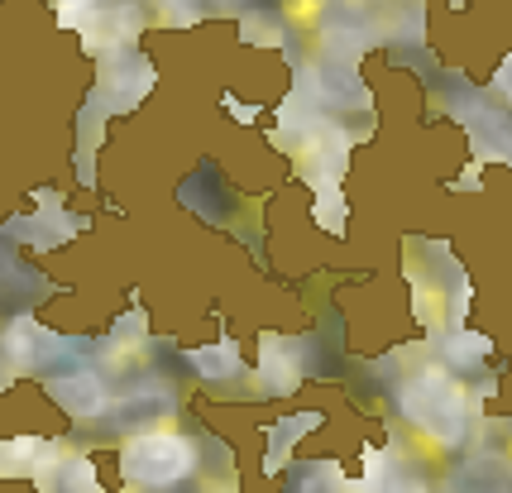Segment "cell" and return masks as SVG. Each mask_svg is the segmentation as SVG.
Listing matches in <instances>:
<instances>
[{
	"label": "cell",
	"mask_w": 512,
	"mask_h": 493,
	"mask_svg": "<svg viewBox=\"0 0 512 493\" xmlns=\"http://www.w3.org/2000/svg\"><path fill=\"white\" fill-rule=\"evenodd\" d=\"M402 412L422 426V431H431L441 446H455L460 431H465V398H460L441 374H426V379L412 383V388L402 393Z\"/></svg>",
	"instance_id": "2"
},
{
	"label": "cell",
	"mask_w": 512,
	"mask_h": 493,
	"mask_svg": "<svg viewBox=\"0 0 512 493\" xmlns=\"http://www.w3.org/2000/svg\"><path fill=\"white\" fill-rule=\"evenodd\" d=\"M498 82H503V87L512 91V63H508V68H503V77H498Z\"/></svg>",
	"instance_id": "6"
},
{
	"label": "cell",
	"mask_w": 512,
	"mask_h": 493,
	"mask_svg": "<svg viewBox=\"0 0 512 493\" xmlns=\"http://www.w3.org/2000/svg\"><path fill=\"white\" fill-rule=\"evenodd\" d=\"M192 364H197L201 374H211V379H230L240 369V350L235 345H221L216 355L211 350H192Z\"/></svg>",
	"instance_id": "4"
},
{
	"label": "cell",
	"mask_w": 512,
	"mask_h": 493,
	"mask_svg": "<svg viewBox=\"0 0 512 493\" xmlns=\"http://www.w3.org/2000/svg\"><path fill=\"white\" fill-rule=\"evenodd\" d=\"M216 5H225V10H235V5H245V0H216Z\"/></svg>",
	"instance_id": "7"
},
{
	"label": "cell",
	"mask_w": 512,
	"mask_h": 493,
	"mask_svg": "<svg viewBox=\"0 0 512 493\" xmlns=\"http://www.w3.org/2000/svg\"><path fill=\"white\" fill-rule=\"evenodd\" d=\"M120 465H125V479L134 489H173V484L192 479L197 450L173 431H158V436H134L125 455H120Z\"/></svg>",
	"instance_id": "1"
},
{
	"label": "cell",
	"mask_w": 512,
	"mask_h": 493,
	"mask_svg": "<svg viewBox=\"0 0 512 493\" xmlns=\"http://www.w3.org/2000/svg\"><path fill=\"white\" fill-rule=\"evenodd\" d=\"M53 398L67 407V412H77V417H96L101 407H106V393H101V383L82 374V379H58L53 383Z\"/></svg>",
	"instance_id": "3"
},
{
	"label": "cell",
	"mask_w": 512,
	"mask_h": 493,
	"mask_svg": "<svg viewBox=\"0 0 512 493\" xmlns=\"http://www.w3.org/2000/svg\"><path fill=\"white\" fill-rule=\"evenodd\" d=\"M168 5H178L182 15H187V10H192V5H197V0H168Z\"/></svg>",
	"instance_id": "5"
}]
</instances>
